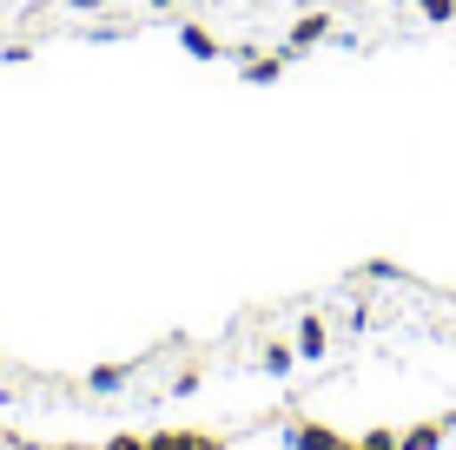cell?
<instances>
[{"label":"cell","instance_id":"2","mask_svg":"<svg viewBox=\"0 0 456 450\" xmlns=\"http://www.w3.org/2000/svg\"><path fill=\"white\" fill-rule=\"evenodd\" d=\"M344 438L331 424H318V417H291L285 424V450H338Z\"/></svg>","mask_w":456,"mask_h":450},{"label":"cell","instance_id":"3","mask_svg":"<svg viewBox=\"0 0 456 450\" xmlns=\"http://www.w3.org/2000/svg\"><path fill=\"white\" fill-rule=\"evenodd\" d=\"M291 338H297V345H291L297 364H324V358H331V331H324V318H297Z\"/></svg>","mask_w":456,"mask_h":450},{"label":"cell","instance_id":"8","mask_svg":"<svg viewBox=\"0 0 456 450\" xmlns=\"http://www.w3.org/2000/svg\"><path fill=\"white\" fill-rule=\"evenodd\" d=\"M291 364H297V351H291V345H265V351H258V371H265V378H285Z\"/></svg>","mask_w":456,"mask_h":450},{"label":"cell","instance_id":"14","mask_svg":"<svg viewBox=\"0 0 456 450\" xmlns=\"http://www.w3.org/2000/svg\"><path fill=\"white\" fill-rule=\"evenodd\" d=\"M60 7H73V13H100L106 0H60Z\"/></svg>","mask_w":456,"mask_h":450},{"label":"cell","instance_id":"1","mask_svg":"<svg viewBox=\"0 0 456 450\" xmlns=\"http://www.w3.org/2000/svg\"><path fill=\"white\" fill-rule=\"evenodd\" d=\"M338 27H331V13L324 7H311V13H297L291 20V34H285V53H311V46H324Z\"/></svg>","mask_w":456,"mask_h":450},{"label":"cell","instance_id":"6","mask_svg":"<svg viewBox=\"0 0 456 450\" xmlns=\"http://www.w3.org/2000/svg\"><path fill=\"white\" fill-rule=\"evenodd\" d=\"M179 46H185L192 60H218V53H225V46H218V40H212L199 20H185V27H179Z\"/></svg>","mask_w":456,"mask_h":450},{"label":"cell","instance_id":"5","mask_svg":"<svg viewBox=\"0 0 456 450\" xmlns=\"http://www.w3.org/2000/svg\"><path fill=\"white\" fill-rule=\"evenodd\" d=\"M126 384H133V364H93V378H86V391H100V397H119Z\"/></svg>","mask_w":456,"mask_h":450},{"label":"cell","instance_id":"4","mask_svg":"<svg viewBox=\"0 0 456 450\" xmlns=\"http://www.w3.org/2000/svg\"><path fill=\"white\" fill-rule=\"evenodd\" d=\"M444 438H450V417H430V424L397 430V450H444Z\"/></svg>","mask_w":456,"mask_h":450},{"label":"cell","instance_id":"7","mask_svg":"<svg viewBox=\"0 0 456 450\" xmlns=\"http://www.w3.org/2000/svg\"><path fill=\"white\" fill-rule=\"evenodd\" d=\"M278 73H285V60H278V53H245V80L251 86H272Z\"/></svg>","mask_w":456,"mask_h":450},{"label":"cell","instance_id":"9","mask_svg":"<svg viewBox=\"0 0 456 450\" xmlns=\"http://www.w3.org/2000/svg\"><path fill=\"white\" fill-rule=\"evenodd\" d=\"M417 13H423L430 27H444V20H456V0H417Z\"/></svg>","mask_w":456,"mask_h":450},{"label":"cell","instance_id":"13","mask_svg":"<svg viewBox=\"0 0 456 450\" xmlns=\"http://www.w3.org/2000/svg\"><path fill=\"white\" fill-rule=\"evenodd\" d=\"M106 450H146V438H133V430H119V438H106Z\"/></svg>","mask_w":456,"mask_h":450},{"label":"cell","instance_id":"10","mask_svg":"<svg viewBox=\"0 0 456 450\" xmlns=\"http://www.w3.org/2000/svg\"><path fill=\"white\" fill-rule=\"evenodd\" d=\"M179 450H225L212 430H179Z\"/></svg>","mask_w":456,"mask_h":450},{"label":"cell","instance_id":"12","mask_svg":"<svg viewBox=\"0 0 456 450\" xmlns=\"http://www.w3.org/2000/svg\"><path fill=\"white\" fill-rule=\"evenodd\" d=\"M146 450H179V430H152V438H146Z\"/></svg>","mask_w":456,"mask_h":450},{"label":"cell","instance_id":"15","mask_svg":"<svg viewBox=\"0 0 456 450\" xmlns=\"http://www.w3.org/2000/svg\"><path fill=\"white\" fill-rule=\"evenodd\" d=\"M146 7H179V0H146Z\"/></svg>","mask_w":456,"mask_h":450},{"label":"cell","instance_id":"11","mask_svg":"<svg viewBox=\"0 0 456 450\" xmlns=\"http://www.w3.org/2000/svg\"><path fill=\"white\" fill-rule=\"evenodd\" d=\"M357 450H397V430H364V438H357Z\"/></svg>","mask_w":456,"mask_h":450}]
</instances>
